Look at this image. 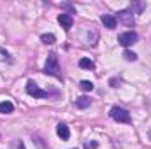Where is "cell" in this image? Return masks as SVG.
Wrapping results in <instances>:
<instances>
[{
    "mask_svg": "<svg viewBox=\"0 0 151 149\" xmlns=\"http://www.w3.org/2000/svg\"><path fill=\"white\" fill-rule=\"evenodd\" d=\"M44 74L62 79V74H60V65H58V56H56L55 53H51V54L47 56L46 65H44Z\"/></svg>",
    "mask_w": 151,
    "mask_h": 149,
    "instance_id": "cell-1",
    "label": "cell"
},
{
    "mask_svg": "<svg viewBox=\"0 0 151 149\" xmlns=\"http://www.w3.org/2000/svg\"><path fill=\"white\" fill-rule=\"evenodd\" d=\"M109 116L113 117L114 121H118V123H132V117H130V112L125 111V109H121V107H118V105H114L111 107V111H109Z\"/></svg>",
    "mask_w": 151,
    "mask_h": 149,
    "instance_id": "cell-2",
    "label": "cell"
},
{
    "mask_svg": "<svg viewBox=\"0 0 151 149\" xmlns=\"http://www.w3.org/2000/svg\"><path fill=\"white\" fill-rule=\"evenodd\" d=\"M27 93L32 95L34 98H47V91L42 90V88H39V84L35 81H32V79L27 82Z\"/></svg>",
    "mask_w": 151,
    "mask_h": 149,
    "instance_id": "cell-3",
    "label": "cell"
},
{
    "mask_svg": "<svg viewBox=\"0 0 151 149\" xmlns=\"http://www.w3.org/2000/svg\"><path fill=\"white\" fill-rule=\"evenodd\" d=\"M137 34L135 32H132V30H128V32H123V34H119L118 35V42L123 46V47H130V46H134L135 42H137Z\"/></svg>",
    "mask_w": 151,
    "mask_h": 149,
    "instance_id": "cell-4",
    "label": "cell"
},
{
    "mask_svg": "<svg viewBox=\"0 0 151 149\" xmlns=\"http://www.w3.org/2000/svg\"><path fill=\"white\" fill-rule=\"evenodd\" d=\"M134 14H135V12H132L130 9H125V11H119L118 16H114V18H116V21H121L123 25L132 27V25H134Z\"/></svg>",
    "mask_w": 151,
    "mask_h": 149,
    "instance_id": "cell-5",
    "label": "cell"
},
{
    "mask_svg": "<svg viewBox=\"0 0 151 149\" xmlns=\"http://www.w3.org/2000/svg\"><path fill=\"white\" fill-rule=\"evenodd\" d=\"M58 23L62 25V28H63L65 32H69V30L72 28V25H74V18H72V14L62 12V14L58 16Z\"/></svg>",
    "mask_w": 151,
    "mask_h": 149,
    "instance_id": "cell-6",
    "label": "cell"
},
{
    "mask_svg": "<svg viewBox=\"0 0 151 149\" xmlns=\"http://www.w3.org/2000/svg\"><path fill=\"white\" fill-rule=\"evenodd\" d=\"M100 21H102L104 27L109 28V30H114L116 25H118V21H116V18H114L113 14H102V16H100Z\"/></svg>",
    "mask_w": 151,
    "mask_h": 149,
    "instance_id": "cell-7",
    "label": "cell"
},
{
    "mask_svg": "<svg viewBox=\"0 0 151 149\" xmlns=\"http://www.w3.org/2000/svg\"><path fill=\"white\" fill-rule=\"evenodd\" d=\"M56 133H58V137H60L62 140H69V137H70V130H69V126H67L65 123H58Z\"/></svg>",
    "mask_w": 151,
    "mask_h": 149,
    "instance_id": "cell-8",
    "label": "cell"
},
{
    "mask_svg": "<svg viewBox=\"0 0 151 149\" xmlns=\"http://www.w3.org/2000/svg\"><path fill=\"white\" fill-rule=\"evenodd\" d=\"M90 104H91V98H88V97L76 98V107L77 109H86V107H90Z\"/></svg>",
    "mask_w": 151,
    "mask_h": 149,
    "instance_id": "cell-9",
    "label": "cell"
},
{
    "mask_svg": "<svg viewBox=\"0 0 151 149\" xmlns=\"http://www.w3.org/2000/svg\"><path fill=\"white\" fill-rule=\"evenodd\" d=\"M14 112V105L11 102H0V114H11Z\"/></svg>",
    "mask_w": 151,
    "mask_h": 149,
    "instance_id": "cell-10",
    "label": "cell"
},
{
    "mask_svg": "<svg viewBox=\"0 0 151 149\" xmlns=\"http://www.w3.org/2000/svg\"><path fill=\"white\" fill-rule=\"evenodd\" d=\"M79 67H81V69H86V70H91V69L95 67V63H93L90 58H81V60H79Z\"/></svg>",
    "mask_w": 151,
    "mask_h": 149,
    "instance_id": "cell-11",
    "label": "cell"
},
{
    "mask_svg": "<svg viewBox=\"0 0 151 149\" xmlns=\"http://www.w3.org/2000/svg\"><path fill=\"white\" fill-rule=\"evenodd\" d=\"M40 40H42L44 44L51 46V44H55V42H56V37H55L53 34H42V35H40Z\"/></svg>",
    "mask_w": 151,
    "mask_h": 149,
    "instance_id": "cell-12",
    "label": "cell"
},
{
    "mask_svg": "<svg viewBox=\"0 0 151 149\" xmlns=\"http://www.w3.org/2000/svg\"><path fill=\"white\" fill-rule=\"evenodd\" d=\"M79 88H81L83 91H91L95 86H93V82H91V81H81V82H79Z\"/></svg>",
    "mask_w": 151,
    "mask_h": 149,
    "instance_id": "cell-13",
    "label": "cell"
},
{
    "mask_svg": "<svg viewBox=\"0 0 151 149\" xmlns=\"http://www.w3.org/2000/svg\"><path fill=\"white\" fill-rule=\"evenodd\" d=\"M123 56H125V60H127V62H135V60H137V54H135L134 51H128V49L123 53Z\"/></svg>",
    "mask_w": 151,
    "mask_h": 149,
    "instance_id": "cell-14",
    "label": "cell"
},
{
    "mask_svg": "<svg viewBox=\"0 0 151 149\" xmlns=\"http://www.w3.org/2000/svg\"><path fill=\"white\" fill-rule=\"evenodd\" d=\"M118 84H119V81H116V79H111V86H113V88H116Z\"/></svg>",
    "mask_w": 151,
    "mask_h": 149,
    "instance_id": "cell-15",
    "label": "cell"
}]
</instances>
